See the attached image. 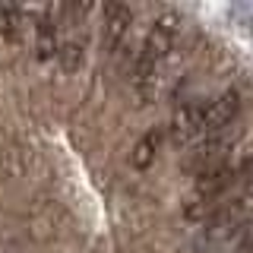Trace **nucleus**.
Instances as JSON below:
<instances>
[{
    "label": "nucleus",
    "mask_w": 253,
    "mask_h": 253,
    "mask_svg": "<svg viewBox=\"0 0 253 253\" xmlns=\"http://www.w3.org/2000/svg\"><path fill=\"white\" fill-rule=\"evenodd\" d=\"M237 184L234 168L221 165L215 171H206L196 177V184L190 187V193L184 196V218L187 221H209V215L228 200L231 187Z\"/></svg>",
    "instance_id": "1"
},
{
    "label": "nucleus",
    "mask_w": 253,
    "mask_h": 253,
    "mask_svg": "<svg viewBox=\"0 0 253 253\" xmlns=\"http://www.w3.org/2000/svg\"><path fill=\"white\" fill-rule=\"evenodd\" d=\"M177 35H180V16L177 13H165L155 19L152 32L146 35L142 42V51H139V60H136V83H149L155 76L158 63H162L168 54L174 51L177 44Z\"/></svg>",
    "instance_id": "2"
},
{
    "label": "nucleus",
    "mask_w": 253,
    "mask_h": 253,
    "mask_svg": "<svg viewBox=\"0 0 253 253\" xmlns=\"http://www.w3.org/2000/svg\"><path fill=\"white\" fill-rule=\"evenodd\" d=\"M253 218V193L247 196H231L209 215V237L212 241H231L241 234Z\"/></svg>",
    "instance_id": "3"
},
{
    "label": "nucleus",
    "mask_w": 253,
    "mask_h": 253,
    "mask_svg": "<svg viewBox=\"0 0 253 253\" xmlns=\"http://www.w3.org/2000/svg\"><path fill=\"white\" fill-rule=\"evenodd\" d=\"M237 114H241V89H228L221 92L215 101H209L203 111V139L215 136V133L231 130Z\"/></svg>",
    "instance_id": "4"
},
{
    "label": "nucleus",
    "mask_w": 253,
    "mask_h": 253,
    "mask_svg": "<svg viewBox=\"0 0 253 253\" xmlns=\"http://www.w3.org/2000/svg\"><path fill=\"white\" fill-rule=\"evenodd\" d=\"M130 22H133V10L126 3L108 0L101 6V47H105V54H114L124 44L126 32H130Z\"/></svg>",
    "instance_id": "5"
},
{
    "label": "nucleus",
    "mask_w": 253,
    "mask_h": 253,
    "mask_svg": "<svg viewBox=\"0 0 253 253\" xmlns=\"http://www.w3.org/2000/svg\"><path fill=\"white\" fill-rule=\"evenodd\" d=\"M203 111H206V105H196V101L177 111V117L171 124V139L177 146H187V142L203 136Z\"/></svg>",
    "instance_id": "6"
},
{
    "label": "nucleus",
    "mask_w": 253,
    "mask_h": 253,
    "mask_svg": "<svg viewBox=\"0 0 253 253\" xmlns=\"http://www.w3.org/2000/svg\"><path fill=\"white\" fill-rule=\"evenodd\" d=\"M162 139H165V130H162V126H152V130H149L146 136L133 146V152H130V165H133V168H136V171H146L149 165L155 162Z\"/></svg>",
    "instance_id": "7"
},
{
    "label": "nucleus",
    "mask_w": 253,
    "mask_h": 253,
    "mask_svg": "<svg viewBox=\"0 0 253 253\" xmlns=\"http://www.w3.org/2000/svg\"><path fill=\"white\" fill-rule=\"evenodd\" d=\"M19 22H22V16H19L16 6H3V3H0V35L16 38V35H19Z\"/></svg>",
    "instance_id": "8"
},
{
    "label": "nucleus",
    "mask_w": 253,
    "mask_h": 253,
    "mask_svg": "<svg viewBox=\"0 0 253 253\" xmlns=\"http://www.w3.org/2000/svg\"><path fill=\"white\" fill-rule=\"evenodd\" d=\"M234 177H237V184H253V152H247L241 168H234Z\"/></svg>",
    "instance_id": "9"
},
{
    "label": "nucleus",
    "mask_w": 253,
    "mask_h": 253,
    "mask_svg": "<svg viewBox=\"0 0 253 253\" xmlns=\"http://www.w3.org/2000/svg\"><path fill=\"white\" fill-rule=\"evenodd\" d=\"M237 253H253V241H247V244H244V247L237 250Z\"/></svg>",
    "instance_id": "10"
},
{
    "label": "nucleus",
    "mask_w": 253,
    "mask_h": 253,
    "mask_svg": "<svg viewBox=\"0 0 253 253\" xmlns=\"http://www.w3.org/2000/svg\"><path fill=\"white\" fill-rule=\"evenodd\" d=\"M250 29H253V22H250Z\"/></svg>",
    "instance_id": "11"
}]
</instances>
